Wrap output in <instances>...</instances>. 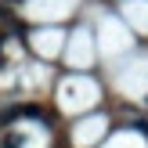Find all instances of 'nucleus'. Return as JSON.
<instances>
[{
    "instance_id": "obj_1",
    "label": "nucleus",
    "mask_w": 148,
    "mask_h": 148,
    "mask_svg": "<svg viewBox=\"0 0 148 148\" xmlns=\"http://www.w3.org/2000/svg\"><path fill=\"white\" fill-rule=\"evenodd\" d=\"M4 148H22V137L18 134H7L4 137Z\"/></svg>"
},
{
    "instance_id": "obj_2",
    "label": "nucleus",
    "mask_w": 148,
    "mask_h": 148,
    "mask_svg": "<svg viewBox=\"0 0 148 148\" xmlns=\"http://www.w3.org/2000/svg\"><path fill=\"white\" fill-rule=\"evenodd\" d=\"M0 65H4V58H0Z\"/></svg>"
}]
</instances>
